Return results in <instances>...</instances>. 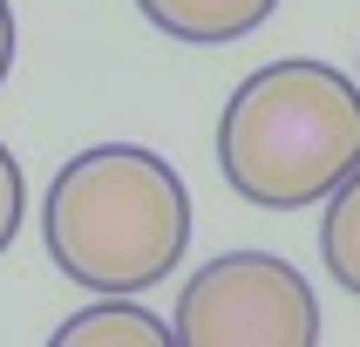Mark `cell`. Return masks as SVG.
I'll list each match as a JSON object with an SVG mask.
<instances>
[{"label": "cell", "instance_id": "obj_5", "mask_svg": "<svg viewBox=\"0 0 360 347\" xmlns=\"http://www.w3.org/2000/svg\"><path fill=\"white\" fill-rule=\"evenodd\" d=\"M55 347H170V320H157L129 293H102V306H82L55 327Z\"/></svg>", "mask_w": 360, "mask_h": 347}, {"label": "cell", "instance_id": "obj_6", "mask_svg": "<svg viewBox=\"0 0 360 347\" xmlns=\"http://www.w3.org/2000/svg\"><path fill=\"white\" fill-rule=\"evenodd\" d=\"M320 259L326 272L347 286L360 300V163L333 184V198H326V218H320Z\"/></svg>", "mask_w": 360, "mask_h": 347}, {"label": "cell", "instance_id": "obj_8", "mask_svg": "<svg viewBox=\"0 0 360 347\" xmlns=\"http://www.w3.org/2000/svg\"><path fill=\"white\" fill-rule=\"evenodd\" d=\"M7 68H14V7L0 0V82H7Z\"/></svg>", "mask_w": 360, "mask_h": 347}, {"label": "cell", "instance_id": "obj_2", "mask_svg": "<svg viewBox=\"0 0 360 347\" xmlns=\"http://www.w3.org/2000/svg\"><path fill=\"white\" fill-rule=\"evenodd\" d=\"M360 163V82L333 61H265L218 116V170L252 211H306Z\"/></svg>", "mask_w": 360, "mask_h": 347}, {"label": "cell", "instance_id": "obj_1", "mask_svg": "<svg viewBox=\"0 0 360 347\" xmlns=\"http://www.w3.org/2000/svg\"><path fill=\"white\" fill-rule=\"evenodd\" d=\"M41 239L48 259L89 293H150L191 252V191L157 150L96 143L55 170Z\"/></svg>", "mask_w": 360, "mask_h": 347}, {"label": "cell", "instance_id": "obj_4", "mask_svg": "<svg viewBox=\"0 0 360 347\" xmlns=\"http://www.w3.org/2000/svg\"><path fill=\"white\" fill-rule=\"evenodd\" d=\"M279 0H136V14L184 48H224L272 20Z\"/></svg>", "mask_w": 360, "mask_h": 347}, {"label": "cell", "instance_id": "obj_3", "mask_svg": "<svg viewBox=\"0 0 360 347\" xmlns=\"http://www.w3.org/2000/svg\"><path fill=\"white\" fill-rule=\"evenodd\" d=\"M184 347H320V300L279 252H218L170 313Z\"/></svg>", "mask_w": 360, "mask_h": 347}, {"label": "cell", "instance_id": "obj_7", "mask_svg": "<svg viewBox=\"0 0 360 347\" xmlns=\"http://www.w3.org/2000/svg\"><path fill=\"white\" fill-rule=\"evenodd\" d=\"M20 211H27V184H20V163H14V150L0 143V252L14 245V232H20Z\"/></svg>", "mask_w": 360, "mask_h": 347}]
</instances>
